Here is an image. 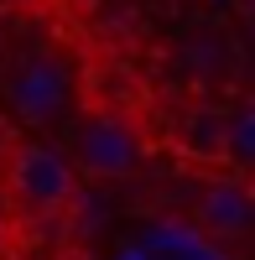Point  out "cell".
<instances>
[{"label": "cell", "instance_id": "obj_4", "mask_svg": "<svg viewBox=\"0 0 255 260\" xmlns=\"http://www.w3.org/2000/svg\"><path fill=\"white\" fill-rule=\"evenodd\" d=\"M11 104L26 125H47L62 104H68V83H62V68L47 57H26L21 73L11 78Z\"/></svg>", "mask_w": 255, "mask_h": 260}, {"label": "cell", "instance_id": "obj_6", "mask_svg": "<svg viewBox=\"0 0 255 260\" xmlns=\"http://www.w3.org/2000/svg\"><path fill=\"white\" fill-rule=\"evenodd\" d=\"M224 167L229 172H255V104L235 99L224 104Z\"/></svg>", "mask_w": 255, "mask_h": 260}, {"label": "cell", "instance_id": "obj_1", "mask_svg": "<svg viewBox=\"0 0 255 260\" xmlns=\"http://www.w3.org/2000/svg\"><path fill=\"white\" fill-rule=\"evenodd\" d=\"M6 182H11V198L26 208L31 219H52V213H62V208L73 203L78 172H73V161L62 156L57 146H47V141H21L16 156H11Z\"/></svg>", "mask_w": 255, "mask_h": 260}, {"label": "cell", "instance_id": "obj_5", "mask_svg": "<svg viewBox=\"0 0 255 260\" xmlns=\"http://www.w3.org/2000/svg\"><path fill=\"white\" fill-rule=\"evenodd\" d=\"M172 151L193 167H224V104H187L172 125Z\"/></svg>", "mask_w": 255, "mask_h": 260}, {"label": "cell", "instance_id": "obj_3", "mask_svg": "<svg viewBox=\"0 0 255 260\" xmlns=\"http://www.w3.org/2000/svg\"><path fill=\"white\" fill-rule=\"evenodd\" d=\"M136 161H141V141L120 115H94L78 125V167L89 177H104V182L131 177Z\"/></svg>", "mask_w": 255, "mask_h": 260}, {"label": "cell", "instance_id": "obj_2", "mask_svg": "<svg viewBox=\"0 0 255 260\" xmlns=\"http://www.w3.org/2000/svg\"><path fill=\"white\" fill-rule=\"evenodd\" d=\"M193 224L214 245H245L250 240V229H255V192H250L245 172H224V177H208L198 187Z\"/></svg>", "mask_w": 255, "mask_h": 260}]
</instances>
